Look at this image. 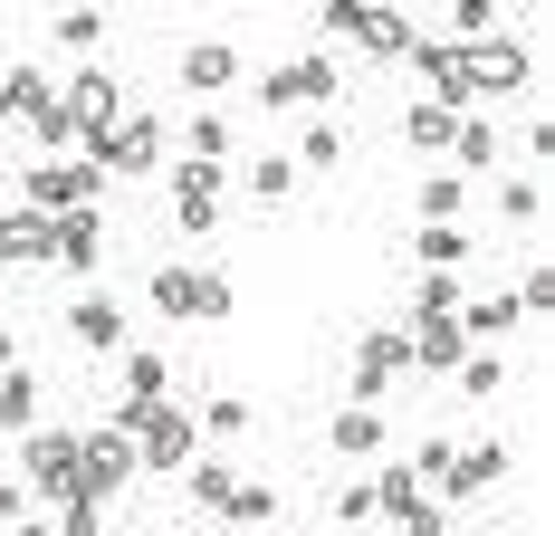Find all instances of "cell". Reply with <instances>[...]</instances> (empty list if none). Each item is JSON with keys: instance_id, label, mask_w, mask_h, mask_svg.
<instances>
[{"instance_id": "ffe728a7", "label": "cell", "mask_w": 555, "mask_h": 536, "mask_svg": "<svg viewBox=\"0 0 555 536\" xmlns=\"http://www.w3.org/2000/svg\"><path fill=\"white\" fill-rule=\"evenodd\" d=\"M450 317H460V335L479 345V335H507V326L527 317V307H517V297H489V307H450Z\"/></svg>"}, {"instance_id": "1f68e13d", "label": "cell", "mask_w": 555, "mask_h": 536, "mask_svg": "<svg viewBox=\"0 0 555 536\" xmlns=\"http://www.w3.org/2000/svg\"><path fill=\"white\" fill-rule=\"evenodd\" d=\"M57 39H67V49H96L106 20H96V10H57Z\"/></svg>"}, {"instance_id": "484cf974", "label": "cell", "mask_w": 555, "mask_h": 536, "mask_svg": "<svg viewBox=\"0 0 555 536\" xmlns=\"http://www.w3.org/2000/svg\"><path fill=\"white\" fill-rule=\"evenodd\" d=\"M335 154H345V135H335L326 115H317V125H307V135H297V173H326Z\"/></svg>"}, {"instance_id": "83f0119b", "label": "cell", "mask_w": 555, "mask_h": 536, "mask_svg": "<svg viewBox=\"0 0 555 536\" xmlns=\"http://www.w3.org/2000/svg\"><path fill=\"white\" fill-rule=\"evenodd\" d=\"M422 259H431V268H460V259H469L460 220H422Z\"/></svg>"}, {"instance_id": "2e32d148", "label": "cell", "mask_w": 555, "mask_h": 536, "mask_svg": "<svg viewBox=\"0 0 555 536\" xmlns=\"http://www.w3.org/2000/svg\"><path fill=\"white\" fill-rule=\"evenodd\" d=\"M230 77H240V49H230V39L182 49V87H192V97H211V87H230Z\"/></svg>"}, {"instance_id": "836d02e7", "label": "cell", "mask_w": 555, "mask_h": 536, "mask_svg": "<svg viewBox=\"0 0 555 536\" xmlns=\"http://www.w3.org/2000/svg\"><path fill=\"white\" fill-rule=\"evenodd\" d=\"M192 317H230V278H192Z\"/></svg>"}, {"instance_id": "9a60e30c", "label": "cell", "mask_w": 555, "mask_h": 536, "mask_svg": "<svg viewBox=\"0 0 555 536\" xmlns=\"http://www.w3.org/2000/svg\"><path fill=\"white\" fill-rule=\"evenodd\" d=\"M0 268H49V220H39V212L0 220Z\"/></svg>"}, {"instance_id": "60d3db41", "label": "cell", "mask_w": 555, "mask_h": 536, "mask_svg": "<svg viewBox=\"0 0 555 536\" xmlns=\"http://www.w3.org/2000/svg\"><path fill=\"white\" fill-rule=\"evenodd\" d=\"M10 518H20V488H10V480H0V527H10Z\"/></svg>"}, {"instance_id": "603a6c76", "label": "cell", "mask_w": 555, "mask_h": 536, "mask_svg": "<svg viewBox=\"0 0 555 536\" xmlns=\"http://www.w3.org/2000/svg\"><path fill=\"white\" fill-rule=\"evenodd\" d=\"M450 154H460V173H479V163H499V135H489L479 115H460V135H450Z\"/></svg>"}, {"instance_id": "ac0fdd59", "label": "cell", "mask_w": 555, "mask_h": 536, "mask_svg": "<svg viewBox=\"0 0 555 536\" xmlns=\"http://www.w3.org/2000/svg\"><path fill=\"white\" fill-rule=\"evenodd\" d=\"M402 135H412L422 154H450V135H460V106H431V97H422V106L402 115Z\"/></svg>"}, {"instance_id": "f546056e", "label": "cell", "mask_w": 555, "mask_h": 536, "mask_svg": "<svg viewBox=\"0 0 555 536\" xmlns=\"http://www.w3.org/2000/svg\"><path fill=\"white\" fill-rule=\"evenodd\" d=\"M460 202H469V182H460V173H431V192H422V220H460Z\"/></svg>"}, {"instance_id": "9c48e42d", "label": "cell", "mask_w": 555, "mask_h": 536, "mask_svg": "<svg viewBox=\"0 0 555 536\" xmlns=\"http://www.w3.org/2000/svg\"><path fill=\"white\" fill-rule=\"evenodd\" d=\"M469 355V335H460V317H422L412 335H402V365H422V374H450Z\"/></svg>"}, {"instance_id": "74e56055", "label": "cell", "mask_w": 555, "mask_h": 536, "mask_svg": "<svg viewBox=\"0 0 555 536\" xmlns=\"http://www.w3.org/2000/svg\"><path fill=\"white\" fill-rule=\"evenodd\" d=\"M364 518H374V480H364V488H345V498H335V527H364Z\"/></svg>"}, {"instance_id": "30bf717a", "label": "cell", "mask_w": 555, "mask_h": 536, "mask_svg": "<svg viewBox=\"0 0 555 536\" xmlns=\"http://www.w3.org/2000/svg\"><path fill=\"white\" fill-rule=\"evenodd\" d=\"M412 67L431 77V106H469V67H460V39H412Z\"/></svg>"}, {"instance_id": "277c9868", "label": "cell", "mask_w": 555, "mask_h": 536, "mask_svg": "<svg viewBox=\"0 0 555 536\" xmlns=\"http://www.w3.org/2000/svg\"><path fill=\"white\" fill-rule=\"evenodd\" d=\"M335 87H345V67L335 58H297V67H269L259 77V106H335Z\"/></svg>"}, {"instance_id": "ba28073f", "label": "cell", "mask_w": 555, "mask_h": 536, "mask_svg": "<svg viewBox=\"0 0 555 536\" xmlns=\"http://www.w3.org/2000/svg\"><path fill=\"white\" fill-rule=\"evenodd\" d=\"M374 518H402L412 536H431V527H441V508L422 498V470H384V480H374Z\"/></svg>"}, {"instance_id": "4fadbf2b", "label": "cell", "mask_w": 555, "mask_h": 536, "mask_svg": "<svg viewBox=\"0 0 555 536\" xmlns=\"http://www.w3.org/2000/svg\"><path fill=\"white\" fill-rule=\"evenodd\" d=\"M182 202H172V220L182 230H211L221 220V163H182V182H172Z\"/></svg>"}, {"instance_id": "5b68a950", "label": "cell", "mask_w": 555, "mask_h": 536, "mask_svg": "<svg viewBox=\"0 0 555 536\" xmlns=\"http://www.w3.org/2000/svg\"><path fill=\"white\" fill-rule=\"evenodd\" d=\"M460 67H469V97L527 87V49H517V39H460Z\"/></svg>"}, {"instance_id": "d590c367", "label": "cell", "mask_w": 555, "mask_h": 536, "mask_svg": "<svg viewBox=\"0 0 555 536\" xmlns=\"http://www.w3.org/2000/svg\"><path fill=\"white\" fill-rule=\"evenodd\" d=\"M182 470H192V460H182ZM192 498H202V508H221V498H230V470H211V460H202V470H192Z\"/></svg>"}, {"instance_id": "cb8c5ba5", "label": "cell", "mask_w": 555, "mask_h": 536, "mask_svg": "<svg viewBox=\"0 0 555 536\" xmlns=\"http://www.w3.org/2000/svg\"><path fill=\"white\" fill-rule=\"evenodd\" d=\"M335 450H384V422H374L364 403H345V412H335Z\"/></svg>"}, {"instance_id": "6da1fadb", "label": "cell", "mask_w": 555, "mask_h": 536, "mask_svg": "<svg viewBox=\"0 0 555 536\" xmlns=\"http://www.w3.org/2000/svg\"><path fill=\"white\" fill-rule=\"evenodd\" d=\"M115 431L134 441V460H144V470H182V460L202 450V422H192V412H172V403H115Z\"/></svg>"}, {"instance_id": "b9f144b4", "label": "cell", "mask_w": 555, "mask_h": 536, "mask_svg": "<svg viewBox=\"0 0 555 536\" xmlns=\"http://www.w3.org/2000/svg\"><path fill=\"white\" fill-rule=\"evenodd\" d=\"M0 365H20V335H10V326H0Z\"/></svg>"}, {"instance_id": "e575fe53", "label": "cell", "mask_w": 555, "mask_h": 536, "mask_svg": "<svg viewBox=\"0 0 555 536\" xmlns=\"http://www.w3.org/2000/svg\"><path fill=\"white\" fill-rule=\"evenodd\" d=\"M450 307H460V288H450V268H431L422 278V317H450Z\"/></svg>"}, {"instance_id": "8992f818", "label": "cell", "mask_w": 555, "mask_h": 536, "mask_svg": "<svg viewBox=\"0 0 555 536\" xmlns=\"http://www.w3.org/2000/svg\"><path fill=\"white\" fill-rule=\"evenodd\" d=\"M77 470H87V498H115V488L134 480V441L125 431H87L77 441Z\"/></svg>"}, {"instance_id": "f35d334b", "label": "cell", "mask_w": 555, "mask_h": 536, "mask_svg": "<svg viewBox=\"0 0 555 536\" xmlns=\"http://www.w3.org/2000/svg\"><path fill=\"white\" fill-rule=\"evenodd\" d=\"M499 202H507V212H517V220H537V212H546V182H507Z\"/></svg>"}, {"instance_id": "44dd1931", "label": "cell", "mask_w": 555, "mask_h": 536, "mask_svg": "<svg viewBox=\"0 0 555 536\" xmlns=\"http://www.w3.org/2000/svg\"><path fill=\"white\" fill-rule=\"evenodd\" d=\"M67 326H77V345H125V317H115L106 297H77V317H67Z\"/></svg>"}, {"instance_id": "d6986e66", "label": "cell", "mask_w": 555, "mask_h": 536, "mask_svg": "<svg viewBox=\"0 0 555 536\" xmlns=\"http://www.w3.org/2000/svg\"><path fill=\"white\" fill-rule=\"evenodd\" d=\"M221 518H230V527H269V518H278V488H249V480H230Z\"/></svg>"}, {"instance_id": "d4e9b609", "label": "cell", "mask_w": 555, "mask_h": 536, "mask_svg": "<svg viewBox=\"0 0 555 536\" xmlns=\"http://www.w3.org/2000/svg\"><path fill=\"white\" fill-rule=\"evenodd\" d=\"M29 412H39V393H29V374H20V365H0V431H20Z\"/></svg>"}, {"instance_id": "5bb4252c", "label": "cell", "mask_w": 555, "mask_h": 536, "mask_svg": "<svg viewBox=\"0 0 555 536\" xmlns=\"http://www.w3.org/2000/svg\"><path fill=\"white\" fill-rule=\"evenodd\" d=\"M57 106L77 115V135H87V125H115V77H106V67H87V77H67V87H57Z\"/></svg>"}, {"instance_id": "8d00e7d4", "label": "cell", "mask_w": 555, "mask_h": 536, "mask_svg": "<svg viewBox=\"0 0 555 536\" xmlns=\"http://www.w3.org/2000/svg\"><path fill=\"white\" fill-rule=\"evenodd\" d=\"M202 431H249V403H240V393H221V403L202 412Z\"/></svg>"}, {"instance_id": "3957f363", "label": "cell", "mask_w": 555, "mask_h": 536, "mask_svg": "<svg viewBox=\"0 0 555 536\" xmlns=\"http://www.w3.org/2000/svg\"><path fill=\"white\" fill-rule=\"evenodd\" d=\"M326 29H335V39H354V49H374V58H412V39H422L402 10H374V0H335Z\"/></svg>"}, {"instance_id": "7a4b0ae2", "label": "cell", "mask_w": 555, "mask_h": 536, "mask_svg": "<svg viewBox=\"0 0 555 536\" xmlns=\"http://www.w3.org/2000/svg\"><path fill=\"white\" fill-rule=\"evenodd\" d=\"M115 173H96V163L77 154V163H39L29 173V212L39 220H57V212H96V192H106Z\"/></svg>"}, {"instance_id": "8fae6325", "label": "cell", "mask_w": 555, "mask_h": 536, "mask_svg": "<svg viewBox=\"0 0 555 536\" xmlns=\"http://www.w3.org/2000/svg\"><path fill=\"white\" fill-rule=\"evenodd\" d=\"M489 480H507V441H479V450H450V470H441L431 488H441V498H479Z\"/></svg>"}, {"instance_id": "7c38bea8", "label": "cell", "mask_w": 555, "mask_h": 536, "mask_svg": "<svg viewBox=\"0 0 555 536\" xmlns=\"http://www.w3.org/2000/svg\"><path fill=\"white\" fill-rule=\"evenodd\" d=\"M96 250H106V220L96 212H57L49 220V259L57 268H96Z\"/></svg>"}, {"instance_id": "e0dca14e", "label": "cell", "mask_w": 555, "mask_h": 536, "mask_svg": "<svg viewBox=\"0 0 555 536\" xmlns=\"http://www.w3.org/2000/svg\"><path fill=\"white\" fill-rule=\"evenodd\" d=\"M20 125H29V135H39V163H57V154H67V144H77V115L57 106V97H39V106L20 115Z\"/></svg>"}, {"instance_id": "4316f807", "label": "cell", "mask_w": 555, "mask_h": 536, "mask_svg": "<svg viewBox=\"0 0 555 536\" xmlns=\"http://www.w3.org/2000/svg\"><path fill=\"white\" fill-rule=\"evenodd\" d=\"M249 192H259V202H287V192H297V154H269V163H249Z\"/></svg>"}, {"instance_id": "d6a6232c", "label": "cell", "mask_w": 555, "mask_h": 536, "mask_svg": "<svg viewBox=\"0 0 555 536\" xmlns=\"http://www.w3.org/2000/svg\"><path fill=\"white\" fill-rule=\"evenodd\" d=\"M221 135H230L221 115H192V163H221Z\"/></svg>"}, {"instance_id": "52a82bcc", "label": "cell", "mask_w": 555, "mask_h": 536, "mask_svg": "<svg viewBox=\"0 0 555 536\" xmlns=\"http://www.w3.org/2000/svg\"><path fill=\"white\" fill-rule=\"evenodd\" d=\"M29 480L49 488V498H77V488H87V470H77V431H39V441H29Z\"/></svg>"}, {"instance_id": "ab89813d", "label": "cell", "mask_w": 555, "mask_h": 536, "mask_svg": "<svg viewBox=\"0 0 555 536\" xmlns=\"http://www.w3.org/2000/svg\"><path fill=\"white\" fill-rule=\"evenodd\" d=\"M517 307H527V317H546V307H555V268H537V278L517 288Z\"/></svg>"}, {"instance_id": "7402d4cb", "label": "cell", "mask_w": 555, "mask_h": 536, "mask_svg": "<svg viewBox=\"0 0 555 536\" xmlns=\"http://www.w3.org/2000/svg\"><path fill=\"white\" fill-rule=\"evenodd\" d=\"M125 403H164V355H154V345L125 355Z\"/></svg>"}, {"instance_id": "4dcf8cb0", "label": "cell", "mask_w": 555, "mask_h": 536, "mask_svg": "<svg viewBox=\"0 0 555 536\" xmlns=\"http://www.w3.org/2000/svg\"><path fill=\"white\" fill-rule=\"evenodd\" d=\"M154 307H164V317H192V268H164V278H154Z\"/></svg>"}, {"instance_id": "f1b7e54d", "label": "cell", "mask_w": 555, "mask_h": 536, "mask_svg": "<svg viewBox=\"0 0 555 536\" xmlns=\"http://www.w3.org/2000/svg\"><path fill=\"white\" fill-rule=\"evenodd\" d=\"M450 374H460V393H479V403H489V393L507 383V365H499V355H460Z\"/></svg>"}]
</instances>
